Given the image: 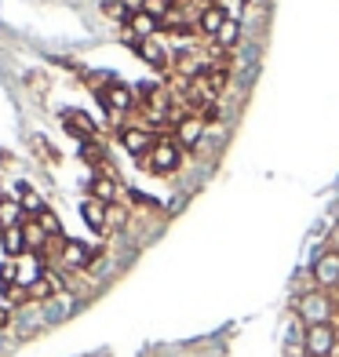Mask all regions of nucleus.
<instances>
[{
    "label": "nucleus",
    "mask_w": 339,
    "mask_h": 357,
    "mask_svg": "<svg viewBox=\"0 0 339 357\" xmlns=\"http://www.w3.org/2000/svg\"><path fill=\"white\" fill-rule=\"evenodd\" d=\"M216 40H219V47H234V44L241 40V26H237V19H226Z\"/></svg>",
    "instance_id": "obj_21"
},
{
    "label": "nucleus",
    "mask_w": 339,
    "mask_h": 357,
    "mask_svg": "<svg viewBox=\"0 0 339 357\" xmlns=\"http://www.w3.org/2000/svg\"><path fill=\"white\" fill-rule=\"evenodd\" d=\"M0 248H4V255H11V259H19V255H26L29 248H26L22 226H11V230H0Z\"/></svg>",
    "instance_id": "obj_12"
},
{
    "label": "nucleus",
    "mask_w": 339,
    "mask_h": 357,
    "mask_svg": "<svg viewBox=\"0 0 339 357\" xmlns=\"http://www.w3.org/2000/svg\"><path fill=\"white\" fill-rule=\"evenodd\" d=\"M175 135H179L183 146H190V150H193V146L201 142V135H204V121L201 117H183L179 128H175Z\"/></svg>",
    "instance_id": "obj_13"
},
{
    "label": "nucleus",
    "mask_w": 339,
    "mask_h": 357,
    "mask_svg": "<svg viewBox=\"0 0 339 357\" xmlns=\"http://www.w3.org/2000/svg\"><path fill=\"white\" fill-rule=\"evenodd\" d=\"M37 222L44 226V234H47V237H62V226H59L55 212H44V215H37Z\"/></svg>",
    "instance_id": "obj_25"
},
{
    "label": "nucleus",
    "mask_w": 339,
    "mask_h": 357,
    "mask_svg": "<svg viewBox=\"0 0 339 357\" xmlns=\"http://www.w3.org/2000/svg\"><path fill=\"white\" fill-rule=\"evenodd\" d=\"M142 15H150V19H165V15L172 11V0H142V8H139Z\"/></svg>",
    "instance_id": "obj_22"
},
{
    "label": "nucleus",
    "mask_w": 339,
    "mask_h": 357,
    "mask_svg": "<svg viewBox=\"0 0 339 357\" xmlns=\"http://www.w3.org/2000/svg\"><path fill=\"white\" fill-rule=\"evenodd\" d=\"M19 193H22V201H19V204H22V212H29V215H44V212H47V208H44V197H40L37 190L22 186Z\"/></svg>",
    "instance_id": "obj_19"
},
{
    "label": "nucleus",
    "mask_w": 339,
    "mask_h": 357,
    "mask_svg": "<svg viewBox=\"0 0 339 357\" xmlns=\"http://www.w3.org/2000/svg\"><path fill=\"white\" fill-rule=\"evenodd\" d=\"M91 248L88 245H80V241H66V245H62V259H66V266L70 270H84L88 263H91Z\"/></svg>",
    "instance_id": "obj_10"
},
{
    "label": "nucleus",
    "mask_w": 339,
    "mask_h": 357,
    "mask_svg": "<svg viewBox=\"0 0 339 357\" xmlns=\"http://www.w3.org/2000/svg\"><path fill=\"white\" fill-rule=\"evenodd\" d=\"M135 52H139L142 59H146L150 66H165V62H168L165 44H157V40H139V47H135Z\"/></svg>",
    "instance_id": "obj_16"
},
{
    "label": "nucleus",
    "mask_w": 339,
    "mask_h": 357,
    "mask_svg": "<svg viewBox=\"0 0 339 357\" xmlns=\"http://www.w3.org/2000/svg\"><path fill=\"white\" fill-rule=\"evenodd\" d=\"M121 142H124V150L128 153H135V157H150V150L157 146V135L146 132V128H121Z\"/></svg>",
    "instance_id": "obj_6"
},
{
    "label": "nucleus",
    "mask_w": 339,
    "mask_h": 357,
    "mask_svg": "<svg viewBox=\"0 0 339 357\" xmlns=\"http://www.w3.org/2000/svg\"><path fill=\"white\" fill-rule=\"evenodd\" d=\"M150 172L157 175H172V172H179L183 165V153H179V142H172V139H157V146L150 150Z\"/></svg>",
    "instance_id": "obj_2"
},
{
    "label": "nucleus",
    "mask_w": 339,
    "mask_h": 357,
    "mask_svg": "<svg viewBox=\"0 0 339 357\" xmlns=\"http://www.w3.org/2000/svg\"><path fill=\"white\" fill-rule=\"evenodd\" d=\"M128 222V212L117 204H106V226H113V230H121V226Z\"/></svg>",
    "instance_id": "obj_24"
},
{
    "label": "nucleus",
    "mask_w": 339,
    "mask_h": 357,
    "mask_svg": "<svg viewBox=\"0 0 339 357\" xmlns=\"http://www.w3.org/2000/svg\"><path fill=\"white\" fill-rule=\"evenodd\" d=\"M62 124H66V132H70L73 139L80 135V142L95 135V124H91V117H84L80 109H66V113H62Z\"/></svg>",
    "instance_id": "obj_8"
},
{
    "label": "nucleus",
    "mask_w": 339,
    "mask_h": 357,
    "mask_svg": "<svg viewBox=\"0 0 339 357\" xmlns=\"http://www.w3.org/2000/svg\"><path fill=\"white\" fill-rule=\"evenodd\" d=\"M40 278H44V259H40V252H26V255H19V263H15V284L29 291Z\"/></svg>",
    "instance_id": "obj_4"
},
{
    "label": "nucleus",
    "mask_w": 339,
    "mask_h": 357,
    "mask_svg": "<svg viewBox=\"0 0 339 357\" xmlns=\"http://www.w3.org/2000/svg\"><path fill=\"white\" fill-rule=\"evenodd\" d=\"M128 26L135 29L139 40H153V33H157V19H150V15H142V11H132V22Z\"/></svg>",
    "instance_id": "obj_18"
},
{
    "label": "nucleus",
    "mask_w": 339,
    "mask_h": 357,
    "mask_svg": "<svg viewBox=\"0 0 339 357\" xmlns=\"http://www.w3.org/2000/svg\"><path fill=\"white\" fill-rule=\"evenodd\" d=\"M336 328L332 324H310V328L303 332V354L306 357H329L332 347H336Z\"/></svg>",
    "instance_id": "obj_3"
},
{
    "label": "nucleus",
    "mask_w": 339,
    "mask_h": 357,
    "mask_svg": "<svg viewBox=\"0 0 339 357\" xmlns=\"http://www.w3.org/2000/svg\"><path fill=\"white\" fill-rule=\"evenodd\" d=\"M26 222V212L19 201H0V230H11V226H22Z\"/></svg>",
    "instance_id": "obj_14"
},
{
    "label": "nucleus",
    "mask_w": 339,
    "mask_h": 357,
    "mask_svg": "<svg viewBox=\"0 0 339 357\" xmlns=\"http://www.w3.org/2000/svg\"><path fill=\"white\" fill-rule=\"evenodd\" d=\"M226 19H234L230 11H226L223 4H212V8H204L201 11V19H197V26L204 29V33H212V37H219V29H223V22Z\"/></svg>",
    "instance_id": "obj_9"
},
{
    "label": "nucleus",
    "mask_w": 339,
    "mask_h": 357,
    "mask_svg": "<svg viewBox=\"0 0 339 357\" xmlns=\"http://www.w3.org/2000/svg\"><path fill=\"white\" fill-rule=\"evenodd\" d=\"M329 357H339V339H336V347H332V354Z\"/></svg>",
    "instance_id": "obj_26"
},
{
    "label": "nucleus",
    "mask_w": 339,
    "mask_h": 357,
    "mask_svg": "<svg viewBox=\"0 0 339 357\" xmlns=\"http://www.w3.org/2000/svg\"><path fill=\"white\" fill-rule=\"evenodd\" d=\"M77 150H80V157H84L88 165H99V160L106 157V153H103V146H99V142H91V139H84V142L77 146Z\"/></svg>",
    "instance_id": "obj_23"
},
{
    "label": "nucleus",
    "mask_w": 339,
    "mask_h": 357,
    "mask_svg": "<svg viewBox=\"0 0 339 357\" xmlns=\"http://www.w3.org/2000/svg\"><path fill=\"white\" fill-rule=\"evenodd\" d=\"M113 193H117V183L110 175H95L91 178V197L103 201V204H113Z\"/></svg>",
    "instance_id": "obj_17"
},
{
    "label": "nucleus",
    "mask_w": 339,
    "mask_h": 357,
    "mask_svg": "<svg viewBox=\"0 0 339 357\" xmlns=\"http://www.w3.org/2000/svg\"><path fill=\"white\" fill-rule=\"evenodd\" d=\"M296 314H299V321L306 324V328H310V324H332L336 306L329 299V291L310 288V291H303V296L296 299Z\"/></svg>",
    "instance_id": "obj_1"
},
{
    "label": "nucleus",
    "mask_w": 339,
    "mask_h": 357,
    "mask_svg": "<svg viewBox=\"0 0 339 357\" xmlns=\"http://www.w3.org/2000/svg\"><path fill=\"white\" fill-rule=\"evenodd\" d=\"M99 99H103V106H106V109H113V113L135 109V95L128 91L124 84H110L106 91H99Z\"/></svg>",
    "instance_id": "obj_7"
},
{
    "label": "nucleus",
    "mask_w": 339,
    "mask_h": 357,
    "mask_svg": "<svg viewBox=\"0 0 339 357\" xmlns=\"http://www.w3.org/2000/svg\"><path fill=\"white\" fill-rule=\"evenodd\" d=\"M80 215H84V222L91 226L95 234H106V204H103V201L88 197L84 204H80Z\"/></svg>",
    "instance_id": "obj_11"
},
{
    "label": "nucleus",
    "mask_w": 339,
    "mask_h": 357,
    "mask_svg": "<svg viewBox=\"0 0 339 357\" xmlns=\"http://www.w3.org/2000/svg\"><path fill=\"white\" fill-rule=\"evenodd\" d=\"M103 15L106 19H113V22H132V11H128V4H121V0H106L103 4Z\"/></svg>",
    "instance_id": "obj_20"
},
{
    "label": "nucleus",
    "mask_w": 339,
    "mask_h": 357,
    "mask_svg": "<svg viewBox=\"0 0 339 357\" xmlns=\"http://www.w3.org/2000/svg\"><path fill=\"white\" fill-rule=\"evenodd\" d=\"M314 281L321 291L339 288V252H321L314 263Z\"/></svg>",
    "instance_id": "obj_5"
},
{
    "label": "nucleus",
    "mask_w": 339,
    "mask_h": 357,
    "mask_svg": "<svg viewBox=\"0 0 339 357\" xmlns=\"http://www.w3.org/2000/svg\"><path fill=\"white\" fill-rule=\"evenodd\" d=\"M22 237H26V248H29V252H40V248L47 245V234H44V226H40L37 219H26V222H22Z\"/></svg>",
    "instance_id": "obj_15"
}]
</instances>
